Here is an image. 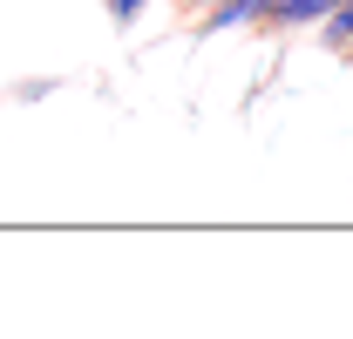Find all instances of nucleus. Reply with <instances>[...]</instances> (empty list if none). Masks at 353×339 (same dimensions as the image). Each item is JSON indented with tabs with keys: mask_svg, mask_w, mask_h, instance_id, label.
Segmentation results:
<instances>
[{
	"mask_svg": "<svg viewBox=\"0 0 353 339\" xmlns=\"http://www.w3.org/2000/svg\"><path fill=\"white\" fill-rule=\"evenodd\" d=\"M238 28H265V0H211L197 14V34H238Z\"/></svg>",
	"mask_w": 353,
	"mask_h": 339,
	"instance_id": "nucleus-1",
	"label": "nucleus"
},
{
	"mask_svg": "<svg viewBox=\"0 0 353 339\" xmlns=\"http://www.w3.org/2000/svg\"><path fill=\"white\" fill-rule=\"evenodd\" d=\"M326 14H333V0H265V28H279V34L319 28Z\"/></svg>",
	"mask_w": 353,
	"mask_h": 339,
	"instance_id": "nucleus-2",
	"label": "nucleus"
},
{
	"mask_svg": "<svg viewBox=\"0 0 353 339\" xmlns=\"http://www.w3.org/2000/svg\"><path fill=\"white\" fill-rule=\"evenodd\" d=\"M319 41L333 54H353V0H333V14L319 21Z\"/></svg>",
	"mask_w": 353,
	"mask_h": 339,
	"instance_id": "nucleus-3",
	"label": "nucleus"
},
{
	"mask_svg": "<svg viewBox=\"0 0 353 339\" xmlns=\"http://www.w3.org/2000/svg\"><path fill=\"white\" fill-rule=\"evenodd\" d=\"M150 7H157V0H102V14H109L116 28H136V21H143Z\"/></svg>",
	"mask_w": 353,
	"mask_h": 339,
	"instance_id": "nucleus-4",
	"label": "nucleus"
},
{
	"mask_svg": "<svg viewBox=\"0 0 353 339\" xmlns=\"http://www.w3.org/2000/svg\"><path fill=\"white\" fill-rule=\"evenodd\" d=\"M61 82H14V102H48Z\"/></svg>",
	"mask_w": 353,
	"mask_h": 339,
	"instance_id": "nucleus-5",
	"label": "nucleus"
},
{
	"mask_svg": "<svg viewBox=\"0 0 353 339\" xmlns=\"http://www.w3.org/2000/svg\"><path fill=\"white\" fill-rule=\"evenodd\" d=\"M204 7H211V0H183V14H204Z\"/></svg>",
	"mask_w": 353,
	"mask_h": 339,
	"instance_id": "nucleus-6",
	"label": "nucleus"
}]
</instances>
